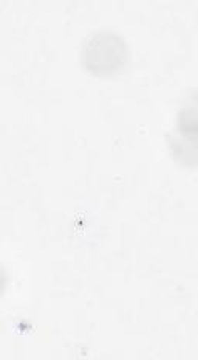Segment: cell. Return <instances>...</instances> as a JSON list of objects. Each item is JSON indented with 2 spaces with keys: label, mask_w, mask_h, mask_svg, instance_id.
<instances>
[{
  "label": "cell",
  "mask_w": 198,
  "mask_h": 360,
  "mask_svg": "<svg viewBox=\"0 0 198 360\" xmlns=\"http://www.w3.org/2000/svg\"><path fill=\"white\" fill-rule=\"evenodd\" d=\"M127 61V47L117 34L101 33L91 36L82 49V64L96 77L118 73Z\"/></svg>",
  "instance_id": "cell-1"
},
{
  "label": "cell",
  "mask_w": 198,
  "mask_h": 360,
  "mask_svg": "<svg viewBox=\"0 0 198 360\" xmlns=\"http://www.w3.org/2000/svg\"><path fill=\"white\" fill-rule=\"evenodd\" d=\"M4 286H5V276H4V272H2V269H0V294H2V290H4Z\"/></svg>",
  "instance_id": "cell-2"
}]
</instances>
